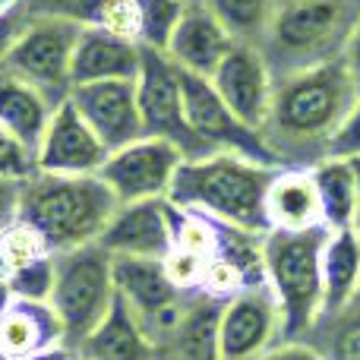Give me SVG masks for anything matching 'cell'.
Masks as SVG:
<instances>
[{"mask_svg": "<svg viewBox=\"0 0 360 360\" xmlns=\"http://www.w3.org/2000/svg\"><path fill=\"white\" fill-rule=\"evenodd\" d=\"M360 98L345 54L275 79L262 139L281 168H310L326 158L332 136Z\"/></svg>", "mask_w": 360, "mask_h": 360, "instance_id": "obj_1", "label": "cell"}, {"mask_svg": "<svg viewBox=\"0 0 360 360\" xmlns=\"http://www.w3.org/2000/svg\"><path fill=\"white\" fill-rule=\"evenodd\" d=\"M272 165L234 155V152H209L202 158H186L177 168L168 202L186 212L212 218L218 224L266 234V193L275 177Z\"/></svg>", "mask_w": 360, "mask_h": 360, "instance_id": "obj_2", "label": "cell"}, {"mask_svg": "<svg viewBox=\"0 0 360 360\" xmlns=\"http://www.w3.org/2000/svg\"><path fill=\"white\" fill-rule=\"evenodd\" d=\"M117 205V196L98 174L35 171L19 184V218L48 240L51 253L98 243Z\"/></svg>", "mask_w": 360, "mask_h": 360, "instance_id": "obj_3", "label": "cell"}, {"mask_svg": "<svg viewBox=\"0 0 360 360\" xmlns=\"http://www.w3.org/2000/svg\"><path fill=\"white\" fill-rule=\"evenodd\" d=\"M329 234L323 224L262 234V278L278 307L281 342H304L323 316V247Z\"/></svg>", "mask_w": 360, "mask_h": 360, "instance_id": "obj_4", "label": "cell"}, {"mask_svg": "<svg viewBox=\"0 0 360 360\" xmlns=\"http://www.w3.org/2000/svg\"><path fill=\"white\" fill-rule=\"evenodd\" d=\"M360 0H275L259 51L275 79L335 60L348 48Z\"/></svg>", "mask_w": 360, "mask_h": 360, "instance_id": "obj_5", "label": "cell"}, {"mask_svg": "<svg viewBox=\"0 0 360 360\" xmlns=\"http://www.w3.org/2000/svg\"><path fill=\"white\" fill-rule=\"evenodd\" d=\"M114 272L111 253L98 243H89L79 250L54 253V291L48 307L60 323L63 348L73 354L79 342H86L101 319L114 307Z\"/></svg>", "mask_w": 360, "mask_h": 360, "instance_id": "obj_6", "label": "cell"}, {"mask_svg": "<svg viewBox=\"0 0 360 360\" xmlns=\"http://www.w3.org/2000/svg\"><path fill=\"white\" fill-rule=\"evenodd\" d=\"M82 25L54 16H29L19 35L13 38L10 51L0 60V73L29 82L32 89L48 98L51 108L70 98V60Z\"/></svg>", "mask_w": 360, "mask_h": 360, "instance_id": "obj_7", "label": "cell"}, {"mask_svg": "<svg viewBox=\"0 0 360 360\" xmlns=\"http://www.w3.org/2000/svg\"><path fill=\"white\" fill-rule=\"evenodd\" d=\"M180 92H184L186 127H190L193 136L209 152H234V155L281 168L275 152L269 149V143L262 139V133L250 130L247 124H240V120L234 117V111H231L221 101V95L215 92L212 79L180 70Z\"/></svg>", "mask_w": 360, "mask_h": 360, "instance_id": "obj_8", "label": "cell"}, {"mask_svg": "<svg viewBox=\"0 0 360 360\" xmlns=\"http://www.w3.org/2000/svg\"><path fill=\"white\" fill-rule=\"evenodd\" d=\"M136 101H139V117H143L146 136L174 143L184 152V158L209 155V149L186 127L180 70L168 60L165 51L143 48V63H139V76H136Z\"/></svg>", "mask_w": 360, "mask_h": 360, "instance_id": "obj_9", "label": "cell"}, {"mask_svg": "<svg viewBox=\"0 0 360 360\" xmlns=\"http://www.w3.org/2000/svg\"><path fill=\"white\" fill-rule=\"evenodd\" d=\"M184 152L168 139L143 136L120 149L108 152L98 177L111 186L120 205L143 199H168L177 168L184 165Z\"/></svg>", "mask_w": 360, "mask_h": 360, "instance_id": "obj_10", "label": "cell"}, {"mask_svg": "<svg viewBox=\"0 0 360 360\" xmlns=\"http://www.w3.org/2000/svg\"><path fill=\"white\" fill-rule=\"evenodd\" d=\"M281 342V319L266 285H250L221 304L218 351L221 360H259Z\"/></svg>", "mask_w": 360, "mask_h": 360, "instance_id": "obj_11", "label": "cell"}, {"mask_svg": "<svg viewBox=\"0 0 360 360\" xmlns=\"http://www.w3.org/2000/svg\"><path fill=\"white\" fill-rule=\"evenodd\" d=\"M212 86H215V92L221 95V101L234 111V117L240 124L262 133L269 108H272L275 76L259 48L237 41L228 51V57L218 63V70L212 73Z\"/></svg>", "mask_w": 360, "mask_h": 360, "instance_id": "obj_12", "label": "cell"}, {"mask_svg": "<svg viewBox=\"0 0 360 360\" xmlns=\"http://www.w3.org/2000/svg\"><path fill=\"white\" fill-rule=\"evenodd\" d=\"M70 101L82 114L92 133L105 143L108 152L127 143L143 139V117L136 101V79H111V82H89V86L70 89Z\"/></svg>", "mask_w": 360, "mask_h": 360, "instance_id": "obj_13", "label": "cell"}, {"mask_svg": "<svg viewBox=\"0 0 360 360\" xmlns=\"http://www.w3.org/2000/svg\"><path fill=\"white\" fill-rule=\"evenodd\" d=\"M98 247H105L111 256L165 259L174 247V205L168 199L117 205L114 218L101 231Z\"/></svg>", "mask_w": 360, "mask_h": 360, "instance_id": "obj_14", "label": "cell"}, {"mask_svg": "<svg viewBox=\"0 0 360 360\" xmlns=\"http://www.w3.org/2000/svg\"><path fill=\"white\" fill-rule=\"evenodd\" d=\"M108 158V149L92 127L82 120L73 101H60L51 114V124L38 146L35 168L48 174H98Z\"/></svg>", "mask_w": 360, "mask_h": 360, "instance_id": "obj_15", "label": "cell"}, {"mask_svg": "<svg viewBox=\"0 0 360 360\" xmlns=\"http://www.w3.org/2000/svg\"><path fill=\"white\" fill-rule=\"evenodd\" d=\"M234 44L237 41L218 22V16L209 10V4L205 0H190L184 6V16H180L165 54L184 73H196L212 79V73L218 70V63L228 57V51Z\"/></svg>", "mask_w": 360, "mask_h": 360, "instance_id": "obj_16", "label": "cell"}, {"mask_svg": "<svg viewBox=\"0 0 360 360\" xmlns=\"http://www.w3.org/2000/svg\"><path fill=\"white\" fill-rule=\"evenodd\" d=\"M143 63V44L130 38L111 35L101 25H82L70 60V82L89 86V82L111 79H136Z\"/></svg>", "mask_w": 360, "mask_h": 360, "instance_id": "obj_17", "label": "cell"}, {"mask_svg": "<svg viewBox=\"0 0 360 360\" xmlns=\"http://www.w3.org/2000/svg\"><path fill=\"white\" fill-rule=\"evenodd\" d=\"M63 348L60 323L48 304L10 300L0 310V354L6 360H38Z\"/></svg>", "mask_w": 360, "mask_h": 360, "instance_id": "obj_18", "label": "cell"}, {"mask_svg": "<svg viewBox=\"0 0 360 360\" xmlns=\"http://www.w3.org/2000/svg\"><path fill=\"white\" fill-rule=\"evenodd\" d=\"M266 221L269 231H307L323 224V205L310 168L275 171L266 193Z\"/></svg>", "mask_w": 360, "mask_h": 360, "instance_id": "obj_19", "label": "cell"}, {"mask_svg": "<svg viewBox=\"0 0 360 360\" xmlns=\"http://www.w3.org/2000/svg\"><path fill=\"white\" fill-rule=\"evenodd\" d=\"M224 300L196 291L186 297L184 319L162 345H155V360H221L218 351V316Z\"/></svg>", "mask_w": 360, "mask_h": 360, "instance_id": "obj_20", "label": "cell"}, {"mask_svg": "<svg viewBox=\"0 0 360 360\" xmlns=\"http://www.w3.org/2000/svg\"><path fill=\"white\" fill-rule=\"evenodd\" d=\"M73 360H155V345L143 332L139 319L120 297L101 326L73 348Z\"/></svg>", "mask_w": 360, "mask_h": 360, "instance_id": "obj_21", "label": "cell"}, {"mask_svg": "<svg viewBox=\"0 0 360 360\" xmlns=\"http://www.w3.org/2000/svg\"><path fill=\"white\" fill-rule=\"evenodd\" d=\"M54 108L48 105L38 89L16 79L10 73H0V127L22 146L25 152L38 155V146L51 124Z\"/></svg>", "mask_w": 360, "mask_h": 360, "instance_id": "obj_22", "label": "cell"}, {"mask_svg": "<svg viewBox=\"0 0 360 360\" xmlns=\"http://www.w3.org/2000/svg\"><path fill=\"white\" fill-rule=\"evenodd\" d=\"M360 294V237L332 231L323 247V313H332Z\"/></svg>", "mask_w": 360, "mask_h": 360, "instance_id": "obj_23", "label": "cell"}, {"mask_svg": "<svg viewBox=\"0 0 360 360\" xmlns=\"http://www.w3.org/2000/svg\"><path fill=\"white\" fill-rule=\"evenodd\" d=\"M313 184L323 205V224L329 231H351L354 221V168L348 158H319L310 165Z\"/></svg>", "mask_w": 360, "mask_h": 360, "instance_id": "obj_24", "label": "cell"}, {"mask_svg": "<svg viewBox=\"0 0 360 360\" xmlns=\"http://www.w3.org/2000/svg\"><path fill=\"white\" fill-rule=\"evenodd\" d=\"M307 342L323 360H360V294L338 310L323 313Z\"/></svg>", "mask_w": 360, "mask_h": 360, "instance_id": "obj_25", "label": "cell"}, {"mask_svg": "<svg viewBox=\"0 0 360 360\" xmlns=\"http://www.w3.org/2000/svg\"><path fill=\"white\" fill-rule=\"evenodd\" d=\"M205 4L234 41L253 44V48L262 44L275 13V0H205Z\"/></svg>", "mask_w": 360, "mask_h": 360, "instance_id": "obj_26", "label": "cell"}, {"mask_svg": "<svg viewBox=\"0 0 360 360\" xmlns=\"http://www.w3.org/2000/svg\"><path fill=\"white\" fill-rule=\"evenodd\" d=\"M133 4L139 10V44L152 51H165L186 4L184 0H133Z\"/></svg>", "mask_w": 360, "mask_h": 360, "instance_id": "obj_27", "label": "cell"}, {"mask_svg": "<svg viewBox=\"0 0 360 360\" xmlns=\"http://www.w3.org/2000/svg\"><path fill=\"white\" fill-rule=\"evenodd\" d=\"M174 247L209 262L218 253V221L174 205Z\"/></svg>", "mask_w": 360, "mask_h": 360, "instance_id": "obj_28", "label": "cell"}, {"mask_svg": "<svg viewBox=\"0 0 360 360\" xmlns=\"http://www.w3.org/2000/svg\"><path fill=\"white\" fill-rule=\"evenodd\" d=\"M0 256H4V262L16 272V269L29 266V262H38V259H44V256H51V247L29 221L16 218L10 228L0 231Z\"/></svg>", "mask_w": 360, "mask_h": 360, "instance_id": "obj_29", "label": "cell"}, {"mask_svg": "<svg viewBox=\"0 0 360 360\" xmlns=\"http://www.w3.org/2000/svg\"><path fill=\"white\" fill-rule=\"evenodd\" d=\"M54 291V253L16 269L10 278V297L25 304H48Z\"/></svg>", "mask_w": 360, "mask_h": 360, "instance_id": "obj_30", "label": "cell"}, {"mask_svg": "<svg viewBox=\"0 0 360 360\" xmlns=\"http://www.w3.org/2000/svg\"><path fill=\"white\" fill-rule=\"evenodd\" d=\"M108 0H22L29 16L70 19L76 25H98Z\"/></svg>", "mask_w": 360, "mask_h": 360, "instance_id": "obj_31", "label": "cell"}, {"mask_svg": "<svg viewBox=\"0 0 360 360\" xmlns=\"http://www.w3.org/2000/svg\"><path fill=\"white\" fill-rule=\"evenodd\" d=\"M162 266H165L168 281L180 294H196L199 288H202L205 259H199V256L186 253V250H180V247H171V253L162 259Z\"/></svg>", "mask_w": 360, "mask_h": 360, "instance_id": "obj_32", "label": "cell"}, {"mask_svg": "<svg viewBox=\"0 0 360 360\" xmlns=\"http://www.w3.org/2000/svg\"><path fill=\"white\" fill-rule=\"evenodd\" d=\"M98 25H101V29H108L111 35L139 41V10H136V4H133V0H108Z\"/></svg>", "mask_w": 360, "mask_h": 360, "instance_id": "obj_33", "label": "cell"}, {"mask_svg": "<svg viewBox=\"0 0 360 360\" xmlns=\"http://www.w3.org/2000/svg\"><path fill=\"white\" fill-rule=\"evenodd\" d=\"M35 155L25 152L10 133L0 127V174L10 180H25L35 174Z\"/></svg>", "mask_w": 360, "mask_h": 360, "instance_id": "obj_34", "label": "cell"}, {"mask_svg": "<svg viewBox=\"0 0 360 360\" xmlns=\"http://www.w3.org/2000/svg\"><path fill=\"white\" fill-rule=\"evenodd\" d=\"M326 158H360V98L354 101L345 124L338 127V133L332 136Z\"/></svg>", "mask_w": 360, "mask_h": 360, "instance_id": "obj_35", "label": "cell"}, {"mask_svg": "<svg viewBox=\"0 0 360 360\" xmlns=\"http://www.w3.org/2000/svg\"><path fill=\"white\" fill-rule=\"evenodd\" d=\"M19 184L22 180H10L0 174V231L10 228L19 218Z\"/></svg>", "mask_w": 360, "mask_h": 360, "instance_id": "obj_36", "label": "cell"}, {"mask_svg": "<svg viewBox=\"0 0 360 360\" xmlns=\"http://www.w3.org/2000/svg\"><path fill=\"white\" fill-rule=\"evenodd\" d=\"M259 360H323V354H319V351L304 338V342H278Z\"/></svg>", "mask_w": 360, "mask_h": 360, "instance_id": "obj_37", "label": "cell"}, {"mask_svg": "<svg viewBox=\"0 0 360 360\" xmlns=\"http://www.w3.org/2000/svg\"><path fill=\"white\" fill-rule=\"evenodd\" d=\"M25 19H29V13H25L22 0H19V4L13 6V10H6L4 16H0V60H4V54L10 51L13 38L19 35V29L25 25Z\"/></svg>", "mask_w": 360, "mask_h": 360, "instance_id": "obj_38", "label": "cell"}, {"mask_svg": "<svg viewBox=\"0 0 360 360\" xmlns=\"http://www.w3.org/2000/svg\"><path fill=\"white\" fill-rule=\"evenodd\" d=\"M345 63H348V73L354 79V89L360 95V16L351 29V38H348V48H345Z\"/></svg>", "mask_w": 360, "mask_h": 360, "instance_id": "obj_39", "label": "cell"}, {"mask_svg": "<svg viewBox=\"0 0 360 360\" xmlns=\"http://www.w3.org/2000/svg\"><path fill=\"white\" fill-rule=\"evenodd\" d=\"M351 168H354V221H351V231L360 237V158H348Z\"/></svg>", "mask_w": 360, "mask_h": 360, "instance_id": "obj_40", "label": "cell"}, {"mask_svg": "<svg viewBox=\"0 0 360 360\" xmlns=\"http://www.w3.org/2000/svg\"><path fill=\"white\" fill-rule=\"evenodd\" d=\"M73 354L70 351H51V354H44V357H38V360H70Z\"/></svg>", "mask_w": 360, "mask_h": 360, "instance_id": "obj_41", "label": "cell"}, {"mask_svg": "<svg viewBox=\"0 0 360 360\" xmlns=\"http://www.w3.org/2000/svg\"><path fill=\"white\" fill-rule=\"evenodd\" d=\"M16 4H19V0H0V16H4L6 10H13V6H16Z\"/></svg>", "mask_w": 360, "mask_h": 360, "instance_id": "obj_42", "label": "cell"}, {"mask_svg": "<svg viewBox=\"0 0 360 360\" xmlns=\"http://www.w3.org/2000/svg\"><path fill=\"white\" fill-rule=\"evenodd\" d=\"M0 360H6V357H4V354H0Z\"/></svg>", "mask_w": 360, "mask_h": 360, "instance_id": "obj_43", "label": "cell"}, {"mask_svg": "<svg viewBox=\"0 0 360 360\" xmlns=\"http://www.w3.org/2000/svg\"><path fill=\"white\" fill-rule=\"evenodd\" d=\"M184 4H190V0H184Z\"/></svg>", "mask_w": 360, "mask_h": 360, "instance_id": "obj_44", "label": "cell"}, {"mask_svg": "<svg viewBox=\"0 0 360 360\" xmlns=\"http://www.w3.org/2000/svg\"><path fill=\"white\" fill-rule=\"evenodd\" d=\"M70 360H73V357H70Z\"/></svg>", "mask_w": 360, "mask_h": 360, "instance_id": "obj_45", "label": "cell"}]
</instances>
